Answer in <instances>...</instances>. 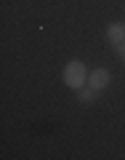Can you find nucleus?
I'll return each mask as SVG.
<instances>
[{
    "mask_svg": "<svg viewBox=\"0 0 125 160\" xmlns=\"http://www.w3.org/2000/svg\"><path fill=\"white\" fill-rule=\"evenodd\" d=\"M120 56H125V46H123V48H120Z\"/></svg>",
    "mask_w": 125,
    "mask_h": 160,
    "instance_id": "5",
    "label": "nucleus"
},
{
    "mask_svg": "<svg viewBox=\"0 0 125 160\" xmlns=\"http://www.w3.org/2000/svg\"><path fill=\"white\" fill-rule=\"evenodd\" d=\"M123 38H125V24H109L107 27V40L114 43V46H123Z\"/></svg>",
    "mask_w": 125,
    "mask_h": 160,
    "instance_id": "3",
    "label": "nucleus"
},
{
    "mask_svg": "<svg viewBox=\"0 0 125 160\" xmlns=\"http://www.w3.org/2000/svg\"><path fill=\"white\" fill-rule=\"evenodd\" d=\"M96 88L93 86H83V88H77V99L80 102H93V99H96Z\"/></svg>",
    "mask_w": 125,
    "mask_h": 160,
    "instance_id": "4",
    "label": "nucleus"
},
{
    "mask_svg": "<svg viewBox=\"0 0 125 160\" xmlns=\"http://www.w3.org/2000/svg\"><path fill=\"white\" fill-rule=\"evenodd\" d=\"M109 80H112V75H109V69H104V67L88 72V86H93L96 91H104V88L109 86Z\"/></svg>",
    "mask_w": 125,
    "mask_h": 160,
    "instance_id": "2",
    "label": "nucleus"
},
{
    "mask_svg": "<svg viewBox=\"0 0 125 160\" xmlns=\"http://www.w3.org/2000/svg\"><path fill=\"white\" fill-rule=\"evenodd\" d=\"M64 83H67L69 88H75V91L83 88V86L88 83V69H85V64L77 62V59L69 62L67 67H64Z\"/></svg>",
    "mask_w": 125,
    "mask_h": 160,
    "instance_id": "1",
    "label": "nucleus"
}]
</instances>
